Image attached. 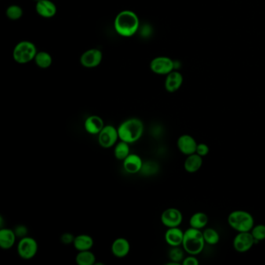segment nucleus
I'll list each match as a JSON object with an SVG mask.
<instances>
[{
  "label": "nucleus",
  "instance_id": "f257e3e1",
  "mask_svg": "<svg viewBox=\"0 0 265 265\" xmlns=\"http://www.w3.org/2000/svg\"><path fill=\"white\" fill-rule=\"evenodd\" d=\"M138 15L132 10L126 9L117 14L114 20V27L117 34L124 38L134 36L139 29Z\"/></svg>",
  "mask_w": 265,
  "mask_h": 265
},
{
  "label": "nucleus",
  "instance_id": "f03ea898",
  "mask_svg": "<svg viewBox=\"0 0 265 265\" xmlns=\"http://www.w3.org/2000/svg\"><path fill=\"white\" fill-rule=\"evenodd\" d=\"M145 131L143 122L138 118H130L122 122L118 127L119 140L129 144L138 142Z\"/></svg>",
  "mask_w": 265,
  "mask_h": 265
},
{
  "label": "nucleus",
  "instance_id": "7ed1b4c3",
  "mask_svg": "<svg viewBox=\"0 0 265 265\" xmlns=\"http://www.w3.org/2000/svg\"><path fill=\"white\" fill-rule=\"evenodd\" d=\"M205 244L201 230L192 227L185 230L181 246L187 254L197 256L202 252Z\"/></svg>",
  "mask_w": 265,
  "mask_h": 265
},
{
  "label": "nucleus",
  "instance_id": "20e7f679",
  "mask_svg": "<svg viewBox=\"0 0 265 265\" xmlns=\"http://www.w3.org/2000/svg\"><path fill=\"white\" fill-rule=\"evenodd\" d=\"M228 224L236 231L251 232L255 226V219L248 211L235 210L228 215Z\"/></svg>",
  "mask_w": 265,
  "mask_h": 265
},
{
  "label": "nucleus",
  "instance_id": "39448f33",
  "mask_svg": "<svg viewBox=\"0 0 265 265\" xmlns=\"http://www.w3.org/2000/svg\"><path fill=\"white\" fill-rule=\"evenodd\" d=\"M38 53L36 46L33 42L29 41H20L16 44L13 51V58L18 64H27L34 61Z\"/></svg>",
  "mask_w": 265,
  "mask_h": 265
},
{
  "label": "nucleus",
  "instance_id": "423d86ee",
  "mask_svg": "<svg viewBox=\"0 0 265 265\" xmlns=\"http://www.w3.org/2000/svg\"><path fill=\"white\" fill-rule=\"evenodd\" d=\"M17 254L23 260H31L36 256L38 251V244L35 239L25 237L19 240L16 247Z\"/></svg>",
  "mask_w": 265,
  "mask_h": 265
},
{
  "label": "nucleus",
  "instance_id": "0eeeda50",
  "mask_svg": "<svg viewBox=\"0 0 265 265\" xmlns=\"http://www.w3.org/2000/svg\"><path fill=\"white\" fill-rule=\"evenodd\" d=\"M98 143L104 149H111L119 142V135L118 128L111 125L104 126L98 134Z\"/></svg>",
  "mask_w": 265,
  "mask_h": 265
},
{
  "label": "nucleus",
  "instance_id": "6e6552de",
  "mask_svg": "<svg viewBox=\"0 0 265 265\" xmlns=\"http://www.w3.org/2000/svg\"><path fill=\"white\" fill-rule=\"evenodd\" d=\"M174 60L167 56H158L150 62L149 67L151 71L155 74L161 75H168L175 70L176 66Z\"/></svg>",
  "mask_w": 265,
  "mask_h": 265
},
{
  "label": "nucleus",
  "instance_id": "1a4fd4ad",
  "mask_svg": "<svg viewBox=\"0 0 265 265\" xmlns=\"http://www.w3.org/2000/svg\"><path fill=\"white\" fill-rule=\"evenodd\" d=\"M160 220L166 227H179L183 222V214L178 208H168L162 212Z\"/></svg>",
  "mask_w": 265,
  "mask_h": 265
},
{
  "label": "nucleus",
  "instance_id": "9d476101",
  "mask_svg": "<svg viewBox=\"0 0 265 265\" xmlns=\"http://www.w3.org/2000/svg\"><path fill=\"white\" fill-rule=\"evenodd\" d=\"M256 244L251 232H240L233 239V248L239 253H246Z\"/></svg>",
  "mask_w": 265,
  "mask_h": 265
},
{
  "label": "nucleus",
  "instance_id": "9b49d317",
  "mask_svg": "<svg viewBox=\"0 0 265 265\" xmlns=\"http://www.w3.org/2000/svg\"><path fill=\"white\" fill-rule=\"evenodd\" d=\"M102 60V52L100 49H88L81 56L80 64L85 68H95L101 64Z\"/></svg>",
  "mask_w": 265,
  "mask_h": 265
},
{
  "label": "nucleus",
  "instance_id": "f8f14e48",
  "mask_svg": "<svg viewBox=\"0 0 265 265\" xmlns=\"http://www.w3.org/2000/svg\"><path fill=\"white\" fill-rule=\"evenodd\" d=\"M198 142L191 134H181L177 141V146L180 152L185 156L196 153L197 149Z\"/></svg>",
  "mask_w": 265,
  "mask_h": 265
},
{
  "label": "nucleus",
  "instance_id": "ddd939ff",
  "mask_svg": "<svg viewBox=\"0 0 265 265\" xmlns=\"http://www.w3.org/2000/svg\"><path fill=\"white\" fill-rule=\"evenodd\" d=\"M143 163L142 158L135 153H130L122 161L124 170L129 174H136L140 173Z\"/></svg>",
  "mask_w": 265,
  "mask_h": 265
},
{
  "label": "nucleus",
  "instance_id": "4468645a",
  "mask_svg": "<svg viewBox=\"0 0 265 265\" xmlns=\"http://www.w3.org/2000/svg\"><path fill=\"white\" fill-rule=\"evenodd\" d=\"M184 77L181 72L174 70L166 75L164 87L168 93H175L183 84Z\"/></svg>",
  "mask_w": 265,
  "mask_h": 265
},
{
  "label": "nucleus",
  "instance_id": "2eb2a0df",
  "mask_svg": "<svg viewBox=\"0 0 265 265\" xmlns=\"http://www.w3.org/2000/svg\"><path fill=\"white\" fill-rule=\"evenodd\" d=\"M111 253L118 258H126L131 250V245L127 239L119 237L115 239L111 244Z\"/></svg>",
  "mask_w": 265,
  "mask_h": 265
},
{
  "label": "nucleus",
  "instance_id": "dca6fc26",
  "mask_svg": "<svg viewBox=\"0 0 265 265\" xmlns=\"http://www.w3.org/2000/svg\"><path fill=\"white\" fill-rule=\"evenodd\" d=\"M37 13L44 18H52L57 13V6L51 0H41L36 2Z\"/></svg>",
  "mask_w": 265,
  "mask_h": 265
},
{
  "label": "nucleus",
  "instance_id": "f3484780",
  "mask_svg": "<svg viewBox=\"0 0 265 265\" xmlns=\"http://www.w3.org/2000/svg\"><path fill=\"white\" fill-rule=\"evenodd\" d=\"M104 122L101 117L98 115H90L87 117L84 122V129L90 134H98L104 127Z\"/></svg>",
  "mask_w": 265,
  "mask_h": 265
},
{
  "label": "nucleus",
  "instance_id": "a211bd4d",
  "mask_svg": "<svg viewBox=\"0 0 265 265\" xmlns=\"http://www.w3.org/2000/svg\"><path fill=\"white\" fill-rule=\"evenodd\" d=\"M184 233L179 227L167 228L165 233V241L170 247H180L182 245Z\"/></svg>",
  "mask_w": 265,
  "mask_h": 265
},
{
  "label": "nucleus",
  "instance_id": "6ab92c4d",
  "mask_svg": "<svg viewBox=\"0 0 265 265\" xmlns=\"http://www.w3.org/2000/svg\"><path fill=\"white\" fill-rule=\"evenodd\" d=\"M17 238L13 229L1 228L0 229V247L3 250H9L14 246Z\"/></svg>",
  "mask_w": 265,
  "mask_h": 265
},
{
  "label": "nucleus",
  "instance_id": "aec40b11",
  "mask_svg": "<svg viewBox=\"0 0 265 265\" xmlns=\"http://www.w3.org/2000/svg\"><path fill=\"white\" fill-rule=\"evenodd\" d=\"M201 156H199L197 153L187 156L186 160L184 163V167L187 172L189 174H195L198 172L202 167L203 160Z\"/></svg>",
  "mask_w": 265,
  "mask_h": 265
},
{
  "label": "nucleus",
  "instance_id": "412c9836",
  "mask_svg": "<svg viewBox=\"0 0 265 265\" xmlns=\"http://www.w3.org/2000/svg\"><path fill=\"white\" fill-rule=\"evenodd\" d=\"M72 244L77 251H90L94 245V240L90 235L79 234L75 236Z\"/></svg>",
  "mask_w": 265,
  "mask_h": 265
},
{
  "label": "nucleus",
  "instance_id": "4be33fe9",
  "mask_svg": "<svg viewBox=\"0 0 265 265\" xmlns=\"http://www.w3.org/2000/svg\"><path fill=\"white\" fill-rule=\"evenodd\" d=\"M208 220L209 219L207 214L202 211H198L191 216L189 225H190V227L201 230L207 226Z\"/></svg>",
  "mask_w": 265,
  "mask_h": 265
},
{
  "label": "nucleus",
  "instance_id": "5701e85b",
  "mask_svg": "<svg viewBox=\"0 0 265 265\" xmlns=\"http://www.w3.org/2000/svg\"><path fill=\"white\" fill-rule=\"evenodd\" d=\"M129 145L130 144L122 140H119V142H117L116 145L114 146V155L117 160L123 161L131 153Z\"/></svg>",
  "mask_w": 265,
  "mask_h": 265
},
{
  "label": "nucleus",
  "instance_id": "b1692460",
  "mask_svg": "<svg viewBox=\"0 0 265 265\" xmlns=\"http://www.w3.org/2000/svg\"><path fill=\"white\" fill-rule=\"evenodd\" d=\"M96 256L91 251H78L75 262L78 265H93L96 263Z\"/></svg>",
  "mask_w": 265,
  "mask_h": 265
},
{
  "label": "nucleus",
  "instance_id": "393cba45",
  "mask_svg": "<svg viewBox=\"0 0 265 265\" xmlns=\"http://www.w3.org/2000/svg\"><path fill=\"white\" fill-rule=\"evenodd\" d=\"M34 61L39 68L45 69V68H49L52 66L53 60L49 52L41 51V52H38Z\"/></svg>",
  "mask_w": 265,
  "mask_h": 265
},
{
  "label": "nucleus",
  "instance_id": "a878e982",
  "mask_svg": "<svg viewBox=\"0 0 265 265\" xmlns=\"http://www.w3.org/2000/svg\"><path fill=\"white\" fill-rule=\"evenodd\" d=\"M202 233L206 244L215 245L220 240L219 233L213 228H206L203 230Z\"/></svg>",
  "mask_w": 265,
  "mask_h": 265
},
{
  "label": "nucleus",
  "instance_id": "bb28decb",
  "mask_svg": "<svg viewBox=\"0 0 265 265\" xmlns=\"http://www.w3.org/2000/svg\"><path fill=\"white\" fill-rule=\"evenodd\" d=\"M185 250L180 247H171V249L169 251L168 256L170 262L175 263H182L185 259Z\"/></svg>",
  "mask_w": 265,
  "mask_h": 265
},
{
  "label": "nucleus",
  "instance_id": "cd10ccee",
  "mask_svg": "<svg viewBox=\"0 0 265 265\" xmlns=\"http://www.w3.org/2000/svg\"><path fill=\"white\" fill-rule=\"evenodd\" d=\"M23 9L18 5H10L5 10V15L10 20H18L23 16Z\"/></svg>",
  "mask_w": 265,
  "mask_h": 265
},
{
  "label": "nucleus",
  "instance_id": "c85d7f7f",
  "mask_svg": "<svg viewBox=\"0 0 265 265\" xmlns=\"http://www.w3.org/2000/svg\"><path fill=\"white\" fill-rule=\"evenodd\" d=\"M159 164L154 161H146L144 162L142 165V168L140 171L141 174L143 175L151 176L154 175L159 171Z\"/></svg>",
  "mask_w": 265,
  "mask_h": 265
},
{
  "label": "nucleus",
  "instance_id": "c756f323",
  "mask_svg": "<svg viewBox=\"0 0 265 265\" xmlns=\"http://www.w3.org/2000/svg\"><path fill=\"white\" fill-rule=\"evenodd\" d=\"M251 234L255 238L256 244L265 240V225L258 224L254 226L251 231Z\"/></svg>",
  "mask_w": 265,
  "mask_h": 265
},
{
  "label": "nucleus",
  "instance_id": "7c9ffc66",
  "mask_svg": "<svg viewBox=\"0 0 265 265\" xmlns=\"http://www.w3.org/2000/svg\"><path fill=\"white\" fill-rule=\"evenodd\" d=\"M196 153L201 156V157H204L209 153V147L205 143H199L197 149H196Z\"/></svg>",
  "mask_w": 265,
  "mask_h": 265
},
{
  "label": "nucleus",
  "instance_id": "2f4dec72",
  "mask_svg": "<svg viewBox=\"0 0 265 265\" xmlns=\"http://www.w3.org/2000/svg\"><path fill=\"white\" fill-rule=\"evenodd\" d=\"M13 230L16 233V237H20V239L27 237V233H28V229L23 225H19Z\"/></svg>",
  "mask_w": 265,
  "mask_h": 265
},
{
  "label": "nucleus",
  "instance_id": "473e14b6",
  "mask_svg": "<svg viewBox=\"0 0 265 265\" xmlns=\"http://www.w3.org/2000/svg\"><path fill=\"white\" fill-rule=\"evenodd\" d=\"M182 265H199V262L198 260V258H196V255H190L186 257L182 262Z\"/></svg>",
  "mask_w": 265,
  "mask_h": 265
},
{
  "label": "nucleus",
  "instance_id": "72a5a7b5",
  "mask_svg": "<svg viewBox=\"0 0 265 265\" xmlns=\"http://www.w3.org/2000/svg\"><path fill=\"white\" fill-rule=\"evenodd\" d=\"M74 239L75 237L70 233H63L61 236L62 243L64 244H73Z\"/></svg>",
  "mask_w": 265,
  "mask_h": 265
},
{
  "label": "nucleus",
  "instance_id": "f704fd0d",
  "mask_svg": "<svg viewBox=\"0 0 265 265\" xmlns=\"http://www.w3.org/2000/svg\"><path fill=\"white\" fill-rule=\"evenodd\" d=\"M34 1H35V2H38V1H41V0H34Z\"/></svg>",
  "mask_w": 265,
  "mask_h": 265
}]
</instances>
